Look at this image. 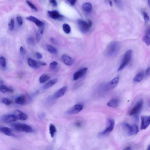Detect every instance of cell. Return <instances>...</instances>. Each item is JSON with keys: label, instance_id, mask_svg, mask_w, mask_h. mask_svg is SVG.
Segmentation results:
<instances>
[{"label": "cell", "instance_id": "1", "mask_svg": "<svg viewBox=\"0 0 150 150\" xmlns=\"http://www.w3.org/2000/svg\"><path fill=\"white\" fill-rule=\"evenodd\" d=\"M121 44L119 42H112L106 48L105 54L106 56L112 57L118 54L121 49Z\"/></svg>", "mask_w": 150, "mask_h": 150}, {"label": "cell", "instance_id": "2", "mask_svg": "<svg viewBox=\"0 0 150 150\" xmlns=\"http://www.w3.org/2000/svg\"><path fill=\"white\" fill-rule=\"evenodd\" d=\"M11 127L17 131L30 132L33 131L32 127L26 124L13 123L12 124Z\"/></svg>", "mask_w": 150, "mask_h": 150}, {"label": "cell", "instance_id": "3", "mask_svg": "<svg viewBox=\"0 0 150 150\" xmlns=\"http://www.w3.org/2000/svg\"><path fill=\"white\" fill-rule=\"evenodd\" d=\"M78 23L80 30L84 34H86L89 31L92 24V21L90 20L87 22L83 20H78Z\"/></svg>", "mask_w": 150, "mask_h": 150}, {"label": "cell", "instance_id": "4", "mask_svg": "<svg viewBox=\"0 0 150 150\" xmlns=\"http://www.w3.org/2000/svg\"><path fill=\"white\" fill-rule=\"evenodd\" d=\"M132 50H129L125 54L122 60L121 65L118 69V71H120L123 70L126 67L131 59L132 55Z\"/></svg>", "mask_w": 150, "mask_h": 150}, {"label": "cell", "instance_id": "5", "mask_svg": "<svg viewBox=\"0 0 150 150\" xmlns=\"http://www.w3.org/2000/svg\"><path fill=\"white\" fill-rule=\"evenodd\" d=\"M143 105V101L142 99H140L130 111L129 114L130 116H133L137 120L138 118V115L142 109Z\"/></svg>", "mask_w": 150, "mask_h": 150}, {"label": "cell", "instance_id": "6", "mask_svg": "<svg viewBox=\"0 0 150 150\" xmlns=\"http://www.w3.org/2000/svg\"><path fill=\"white\" fill-rule=\"evenodd\" d=\"M123 127L126 130L129 135L132 136L136 135L139 132V129L137 125L136 124L130 125L127 123H124Z\"/></svg>", "mask_w": 150, "mask_h": 150}, {"label": "cell", "instance_id": "7", "mask_svg": "<svg viewBox=\"0 0 150 150\" xmlns=\"http://www.w3.org/2000/svg\"><path fill=\"white\" fill-rule=\"evenodd\" d=\"M107 125L105 130L99 134L100 136H103L107 135V134L111 132L114 129L115 122L114 120L111 118L108 119Z\"/></svg>", "mask_w": 150, "mask_h": 150}, {"label": "cell", "instance_id": "8", "mask_svg": "<svg viewBox=\"0 0 150 150\" xmlns=\"http://www.w3.org/2000/svg\"><path fill=\"white\" fill-rule=\"evenodd\" d=\"M83 105L81 104H76L66 112V114L69 115L77 114L83 109Z\"/></svg>", "mask_w": 150, "mask_h": 150}, {"label": "cell", "instance_id": "9", "mask_svg": "<svg viewBox=\"0 0 150 150\" xmlns=\"http://www.w3.org/2000/svg\"><path fill=\"white\" fill-rule=\"evenodd\" d=\"M141 130H145L149 126L150 123L149 116L143 115L141 116Z\"/></svg>", "mask_w": 150, "mask_h": 150}, {"label": "cell", "instance_id": "10", "mask_svg": "<svg viewBox=\"0 0 150 150\" xmlns=\"http://www.w3.org/2000/svg\"><path fill=\"white\" fill-rule=\"evenodd\" d=\"M48 14L49 16L54 20H63L64 16L61 15L57 10L48 11Z\"/></svg>", "mask_w": 150, "mask_h": 150}, {"label": "cell", "instance_id": "11", "mask_svg": "<svg viewBox=\"0 0 150 150\" xmlns=\"http://www.w3.org/2000/svg\"><path fill=\"white\" fill-rule=\"evenodd\" d=\"M88 68L87 67H84L80 69L79 70L75 72L73 76V79L74 81H77L80 78L83 77L87 72Z\"/></svg>", "mask_w": 150, "mask_h": 150}, {"label": "cell", "instance_id": "12", "mask_svg": "<svg viewBox=\"0 0 150 150\" xmlns=\"http://www.w3.org/2000/svg\"><path fill=\"white\" fill-rule=\"evenodd\" d=\"M2 121L5 123H10L16 121L17 120L16 117L13 115H7L3 116L2 118Z\"/></svg>", "mask_w": 150, "mask_h": 150}, {"label": "cell", "instance_id": "13", "mask_svg": "<svg viewBox=\"0 0 150 150\" xmlns=\"http://www.w3.org/2000/svg\"><path fill=\"white\" fill-rule=\"evenodd\" d=\"M26 19L27 20L30 21L31 22L34 23L40 29L44 28L45 24L44 22L38 20L35 17L33 16H30L27 17Z\"/></svg>", "mask_w": 150, "mask_h": 150}, {"label": "cell", "instance_id": "14", "mask_svg": "<svg viewBox=\"0 0 150 150\" xmlns=\"http://www.w3.org/2000/svg\"><path fill=\"white\" fill-rule=\"evenodd\" d=\"M13 114L16 117L17 120L25 121L28 118L27 115L19 110H16L15 111Z\"/></svg>", "mask_w": 150, "mask_h": 150}, {"label": "cell", "instance_id": "15", "mask_svg": "<svg viewBox=\"0 0 150 150\" xmlns=\"http://www.w3.org/2000/svg\"><path fill=\"white\" fill-rule=\"evenodd\" d=\"M119 78L116 77L114 78L106 85V89L107 90H112L117 85L119 82Z\"/></svg>", "mask_w": 150, "mask_h": 150}, {"label": "cell", "instance_id": "16", "mask_svg": "<svg viewBox=\"0 0 150 150\" xmlns=\"http://www.w3.org/2000/svg\"><path fill=\"white\" fill-rule=\"evenodd\" d=\"M13 130L8 127H0V132L7 135L11 136H16L15 134L13 133Z\"/></svg>", "mask_w": 150, "mask_h": 150}, {"label": "cell", "instance_id": "17", "mask_svg": "<svg viewBox=\"0 0 150 150\" xmlns=\"http://www.w3.org/2000/svg\"><path fill=\"white\" fill-rule=\"evenodd\" d=\"M67 89V87H64L57 90L53 95V97L55 99H58L63 96L66 93Z\"/></svg>", "mask_w": 150, "mask_h": 150}, {"label": "cell", "instance_id": "18", "mask_svg": "<svg viewBox=\"0 0 150 150\" xmlns=\"http://www.w3.org/2000/svg\"><path fill=\"white\" fill-rule=\"evenodd\" d=\"M62 62L66 65L70 66L73 64V59L68 55H63L62 57Z\"/></svg>", "mask_w": 150, "mask_h": 150}, {"label": "cell", "instance_id": "19", "mask_svg": "<svg viewBox=\"0 0 150 150\" xmlns=\"http://www.w3.org/2000/svg\"><path fill=\"white\" fill-rule=\"evenodd\" d=\"M119 101L117 99H113L107 103V105L110 107L116 108L119 105Z\"/></svg>", "mask_w": 150, "mask_h": 150}, {"label": "cell", "instance_id": "20", "mask_svg": "<svg viewBox=\"0 0 150 150\" xmlns=\"http://www.w3.org/2000/svg\"><path fill=\"white\" fill-rule=\"evenodd\" d=\"M57 81H58V80L56 79H53L48 81L43 85V89L46 90L51 88L53 85L55 84Z\"/></svg>", "mask_w": 150, "mask_h": 150}, {"label": "cell", "instance_id": "21", "mask_svg": "<svg viewBox=\"0 0 150 150\" xmlns=\"http://www.w3.org/2000/svg\"><path fill=\"white\" fill-rule=\"evenodd\" d=\"M15 102L18 104L24 105L27 102V99L25 96H20L16 99Z\"/></svg>", "mask_w": 150, "mask_h": 150}, {"label": "cell", "instance_id": "22", "mask_svg": "<svg viewBox=\"0 0 150 150\" xmlns=\"http://www.w3.org/2000/svg\"><path fill=\"white\" fill-rule=\"evenodd\" d=\"M28 62L29 65L34 68H37L39 67V65H40V62L39 64L36 61L30 58L28 59Z\"/></svg>", "mask_w": 150, "mask_h": 150}, {"label": "cell", "instance_id": "23", "mask_svg": "<svg viewBox=\"0 0 150 150\" xmlns=\"http://www.w3.org/2000/svg\"><path fill=\"white\" fill-rule=\"evenodd\" d=\"M150 31L149 29L147 31L146 35L143 37L142 39L143 41L147 46H149L150 44Z\"/></svg>", "mask_w": 150, "mask_h": 150}, {"label": "cell", "instance_id": "24", "mask_svg": "<svg viewBox=\"0 0 150 150\" xmlns=\"http://www.w3.org/2000/svg\"><path fill=\"white\" fill-rule=\"evenodd\" d=\"M144 77V73L142 72H139L136 75L134 78V81L136 83H139L142 81Z\"/></svg>", "mask_w": 150, "mask_h": 150}, {"label": "cell", "instance_id": "25", "mask_svg": "<svg viewBox=\"0 0 150 150\" xmlns=\"http://www.w3.org/2000/svg\"><path fill=\"white\" fill-rule=\"evenodd\" d=\"M82 8L84 11L89 12L92 10V5L89 3H85L82 5Z\"/></svg>", "mask_w": 150, "mask_h": 150}, {"label": "cell", "instance_id": "26", "mask_svg": "<svg viewBox=\"0 0 150 150\" xmlns=\"http://www.w3.org/2000/svg\"><path fill=\"white\" fill-rule=\"evenodd\" d=\"M56 131V128L55 125L53 124H50L49 126V132L52 137L53 138L54 137Z\"/></svg>", "mask_w": 150, "mask_h": 150}, {"label": "cell", "instance_id": "27", "mask_svg": "<svg viewBox=\"0 0 150 150\" xmlns=\"http://www.w3.org/2000/svg\"><path fill=\"white\" fill-rule=\"evenodd\" d=\"M13 90L12 89L7 87L5 85L0 86V92L2 93H6L7 92H13Z\"/></svg>", "mask_w": 150, "mask_h": 150}, {"label": "cell", "instance_id": "28", "mask_svg": "<svg viewBox=\"0 0 150 150\" xmlns=\"http://www.w3.org/2000/svg\"><path fill=\"white\" fill-rule=\"evenodd\" d=\"M49 76L46 74H43L40 77L39 79L40 83H43L48 81L50 79Z\"/></svg>", "mask_w": 150, "mask_h": 150}, {"label": "cell", "instance_id": "29", "mask_svg": "<svg viewBox=\"0 0 150 150\" xmlns=\"http://www.w3.org/2000/svg\"><path fill=\"white\" fill-rule=\"evenodd\" d=\"M62 29L64 33L67 34L70 33L71 29L70 26L67 24H64L62 26Z\"/></svg>", "mask_w": 150, "mask_h": 150}, {"label": "cell", "instance_id": "30", "mask_svg": "<svg viewBox=\"0 0 150 150\" xmlns=\"http://www.w3.org/2000/svg\"><path fill=\"white\" fill-rule=\"evenodd\" d=\"M47 49L49 52L52 54H56L57 53V50L54 47L51 45H48L47 46Z\"/></svg>", "mask_w": 150, "mask_h": 150}, {"label": "cell", "instance_id": "31", "mask_svg": "<svg viewBox=\"0 0 150 150\" xmlns=\"http://www.w3.org/2000/svg\"><path fill=\"white\" fill-rule=\"evenodd\" d=\"M58 62L56 61H53L49 65V69L51 70H55L57 69L58 66Z\"/></svg>", "mask_w": 150, "mask_h": 150}, {"label": "cell", "instance_id": "32", "mask_svg": "<svg viewBox=\"0 0 150 150\" xmlns=\"http://www.w3.org/2000/svg\"><path fill=\"white\" fill-rule=\"evenodd\" d=\"M2 102L3 103L6 105H9L13 103V101L8 98H4L2 99Z\"/></svg>", "mask_w": 150, "mask_h": 150}, {"label": "cell", "instance_id": "33", "mask_svg": "<svg viewBox=\"0 0 150 150\" xmlns=\"http://www.w3.org/2000/svg\"><path fill=\"white\" fill-rule=\"evenodd\" d=\"M0 65L1 67L5 68L6 66V59L3 56L0 57Z\"/></svg>", "mask_w": 150, "mask_h": 150}, {"label": "cell", "instance_id": "34", "mask_svg": "<svg viewBox=\"0 0 150 150\" xmlns=\"http://www.w3.org/2000/svg\"><path fill=\"white\" fill-rule=\"evenodd\" d=\"M15 21L13 19H12L10 22L8 24L9 28L10 30H13L14 28Z\"/></svg>", "mask_w": 150, "mask_h": 150}, {"label": "cell", "instance_id": "35", "mask_svg": "<svg viewBox=\"0 0 150 150\" xmlns=\"http://www.w3.org/2000/svg\"><path fill=\"white\" fill-rule=\"evenodd\" d=\"M26 3H27V4L28 5L29 7H30V8L32 9L33 10H34L36 12L38 11L37 8L36 6H35L33 3L31 2L30 1L27 0V1H26Z\"/></svg>", "mask_w": 150, "mask_h": 150}, {"label": "cell", "instance_id": "36", "mask_svg": "<svg viewBox=\"0 0 150 150\" xmlns=\"http://www.w3.org/2000/svg\"><path fill=\"white\" fill-rule=\"evenodd\" d=\"M27 42L29 44L31 45H34L35 43L34 39L32 37H30L28 38Z\"/></svg>", "mask_w": 150, "mask_h": 150}, {"label": "cell", "instance_id": "37", "mask_svg": "<svg viewBox=\"0 0 150 150\" xmlns=\"http://www.w3.org/2000/svg\"><path fill=\"white\" fill-rule=\"evenodd\" d=\"M114 1L118 7L120 8H122L123 5L121 0H114Z\"/></svg>", "mask_w": 150, "mask_h": 150}, {"label": "cell", "instance_id": "38", "mask_svg": "<svg viewBox=\"0 0 150 150\" xmlns=\"http://www.w3.org/2000/svg\"><path fill=\"white\" fill-rule=\"evenodd\" d=\"M17 22L19 26H21L22 25L23 23V20L22 17L20 16L17 17Z\"/></svg>", "mask_w": 150, "mask_h": 150}, {"label": "cell", "instance_id": "39", "mask_svg": "<svg viewBox=\"0 0 150 150\" xmlns=\"http://www.w3.org/2000/svg\"><path fill=\"white\" fill-rule=\"evenodd\" d=\"M143 15L144 20L145 22H149V18L146 12H144L143 13Z\"/></svg>", "mask_w": 150, "mask_h": 150}, {"label": "cell", "instance_id": "40", "mask_svg": "<svg viewBox=\"0 0 150 150\" xmlns=\"http://www.w3.org/2000/svg\"><path fill=\"white\" fill-rule=\"evenodd\" d=\"M36 38L37 41L38 43L39 42L41 39V36L38 31L36 32Z\"/></svg>", "mask_w": 150, "mask_h": 150}, {"label": "cell", "instance_id": "41", "mask_svg": "<svg viewBox=\"0 0 150 150\" xmlns=\"http://www.w3.org/2000/svg\"><path fill=\"white\" fill-rule=\"evenodd\" d=\"M49 1L53 7L57 6V4L56 0H49Z\"/></svg>", "mask_w": 150, "mask_h": 150}, {"label": "cell", "instance_id": "42", "mask_svg": "<svg viewBox=\"0 0 150 150\" xmlns=\"http://www.w3.org/2000/svg\"><path fill=\"white\" fill-rule=\"evenodd\" d=\"M36 56L37 58L39 60H40L42 59L43 58V55L40 53H36Z\"/></svg>", "mask_w": 150, "mask_h": 150}, {"label": "cell", "instance_id": "43", "mask_svg": "<svg viewBox=\"0 0 150 150\" xmlns=\"http://www.w3.org/2000/svg\"><path fill=\"white\" fill-rule=\"evenodd\" d=\"M68 1L71 5L73 6L76 2L77 0H68Z\"/></svg>", "mask_w": 150, "mask_h": 150}, {"label": "cell", "instance_id": "44", "mask_svg": "<svg viewBox=\"0 0 150 150\" xmlns=\"http://www.w3.org/2000/svg\"><path fill=\"white\" fill-rule=\"evenodd\" d=\"M20 51L22 53L24 54L25 53V50L22 46H21L20 47Z\"/></svg>", "mask_w": 150, "mask_h": 150}, {"label": "cell", "instance_id": "45", "mask_svg": "<svg viewBox=\"0 0 150 150\" xmlns=\"http://www.w3.org/2000/svg\"><path fill=\"white\" fill-rule=\"evenodd\" d=\"M50 40L52 43H53V44H57V42L56 41L55 39H54V38H50Z\"/></svg>", "mask_w": 150, "mask_h": 150}, {"label": "cell", "instance_id": "46", "mask_svg": "<svg viewBox=\"0 0 150 150\" xmlns=\"http://www.w3.org/2000/svg\"><path fill=\"white\" fill-rule=\"evenodd\" d=\"M150 73V68L149 67L146 69V74L147 76H149Z\"/></svg>", "mask_w": 150, "mask_h": 150}, {"label": "cell", "instance_id": "47", "mask_svg": "<svg viewBox=\"0 0 150 150\" xmlns=\"http://www.w3.org/2000/svg\"><path fill=\"white\" fill-rule=\"evenodd\" d=\"M109 2L110 5V6H112L113 4H112V1H110V0H109Z\"/></svg>", "mask_w": 150, "mask_h": 150}, {"label": "cell", "instance_id": "48", "mask_svg": "<svg viewBox=\"0 0 150 150\" xmlns=\"http://www.w3.org/2000/svg\"><path fill=\"white\" fill-rule=\"evenodd\" d=\"M40 65L43 66L46 65V63L43 62H40Z\"/></svg>", "mask_w": 150, "mask_h": 150}, {"label": "cell", "instance_id": "49", "mask_svg": "<svg viewBox=\"0 0 150 150\" xmlns=\"http://www.w3.org/2000/svg\"><path fill=\"white\" fill-rule=\"evenodd\" d=\"M131 148L130 146H128V147L125 148V149H124L125 150H131Z\"/></svg>", "mask_w": 150, "mask_h": 150}, {"label": "cell", "instance_id": "50", "mask_svg": "<svg viewBox=\"0 0 150 150\" xmlns=\"http://www.w3.org/2000/svg\"><path fill=\"white\" fill-rule=\"evenodd\" d=\"M150 145H149V146H148V147H147V150H149L150 149Z\"/></svg>", "mask_w": 150, "mask_h": 150}, {"label": "cell", "instance_id": "51", "mask_svg": "<svg viewBox=\"0 0 150 150\" xmlns=\"http://www.w3.org/2000/svg\"><path fill=\"white\" fill-rule=\"evenodd\" d=\"M147 1L148 3V4H149V6H150V0H147Z\"/></svg>", "mask_w": 150, "mask_h": 150}]
</instances>
